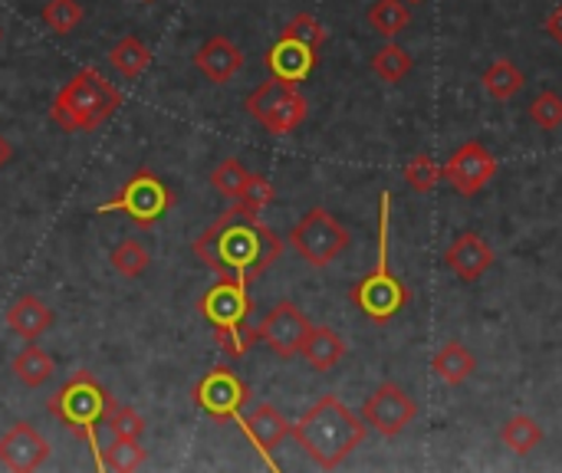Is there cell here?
<instances>
[{
    "label": "cell",
    "instance_id": "17",
    "mask_svg": "<svg viewBox=\"0 0 562 473\" xmlns=\"http://www.w3.org/2000/svg\"><path fill=\"white\" fill-rule=\"evenodd\" d=\"M445 263L451 267V273H454L461 283H474V280H481V277L494 267V250H491V244H487L481 234L464 230V234H458L454 244L448 247Z\"/></svg>",
    "mask_w": 562,
    "mask_h": 473
},
{
    "label": "cell",
    "instance_id": "10",
    "mask_svg": "<svg viewBox=\"0 0 562 473\" xmlns=\"http://www.w3.org/2000/svg\"><path fill=\"white\" fill-rule=\"evenodd\" d=\"M349 296L372 323H389L392 316H398L412 303V290L385 263H379V270L362 277Z\"/></svg>",
    "mask_w": 562,
    "mask_h": 473
},
{
    "label": "cell",
    "instance_id": "38",
    "mask_svg": "<svg viewBox=\"0 0 562 473\" xmlns=\"http://www.w3.org/2000/svg\"><path fill=\"white\" fill-rule=\"evenodd\" d=\"M13 161V145L7 142V135H0V168Z\"/></svg>",
    "mask_w": 562,
    "mask_h": 473
},
{
    "label": "cell",
    "instance_id": "14",
    "mask_svg": "<svg viewBox=\"0 0 562 473\" xmlns=\"http://www.w3.org/2000/svg\"><path fill=\"white\" fill-rule=\"evenodd\" d=\"M46 458H49L46 438H43L33 425H26V421H16V425L0 438V464H3L7 471H40V468L46 464Z\"/></svg>",
    "mask_w": 562,
    "mask_h": 473
},
{
    "label": "cell",
    "instance_id": "28",
    "mask_svg": "<svg viewBox=\"0 0 562 473\" xmlns=\"http://www.w3.org/2000/svg\"><path fill=\"white\" fill-rule=\"evenodd\" d=\"M412 56L408 49H402L398 43H385L375 56H372V72L385 82H402L412 72Z\"/></svg>",
    "mask_w": 562,
    "mask_h": 473
},
{
    "label": "cell",
    "instance_id": "15",
    "mask_svg": "<svg viewBox=\"0 0 562 473\" xmlns=\"http://www.w3.org/2000/svg\"><path fill=\"white\" fill-rule=\"evenodd\" d=\"M237 425H240V431L254 441V448L267 458V464L277 468V461H273L270 454L290 438V428H293V425H290L273 405H257V408H250L247 415L237 418Z\"/></svg>",
    "mask_w": 562,
    "mask_h": 473
},
{
    "label": "cell",
    "instance_id": "40",
    "mask_svg": "<svg viewBox=\"0 0 562 473\" xmlns=\"http://www.w3.org/2000/svg\"><path fill=\"white\" fill-rule=\"evenodd\" d=\"M0 40H3V30H0Z\"/></svg>",
    "mask_w": 562,
    "mask_h": 473
},
{
    "label": "cell",
    "instance_id": "26",
    "mask_svg": "<svg viewBox=\"0 0 562 473\" xmlns=\"http://www.w3.org/2000/svg\"><path fill=\"white\" fill-rule=\"evenodd\" d=\"M369 23H372L375 33L392 40L412 23V10L405 7V0H375L369 7Z\"/></svg>",
    "mask_w": 562,
    "mask_h": 473
},
{
    "label": "cell",
    "instance_id": "2",
    "mask_svg": "<svg viewBox=\"0 0 562 473\" xmlns=\"http://www.w3.org/2000/svg\"><path fill=\"white\" fill-rule=\"evenodd\" d=\"M369 425L356 418L336 395H323L293 428L290 435L300 441V448L316 461V468L333 471L339 468L362 441Z\"/></svg>",
    "mask_w": 562,
    "mask_h": 473
},
{
    "label": "cell",
    "instance_id": "34",
    "mask_svg": "<svg viewBox=\"0 0 562 473\" xmlns=\"http://www.w3.org/2000/svg\"><path fill=\"white\" fill-rule=\"evenodd\" d=\"M530 119L540 125V128H560L562 125V99L553 92V89H547V92H540L533 102H530Z\"/></svg>",
    "mask_w": 562,
    "mask_h": 473
},
{
    "label": "cell",
    "instance_id": "29",
    "mask_svg": "<svg viewBox=\"0 0 562 473\" xmlns=\"http://www.w3.org/2000/svg\"><path fill=\"white\" fill-rule=\"evenodd\" d=\"M145 448L138 444V438H115L109 448H105V454H102V471L109 468V471H119V473H128V471H138L142 464H145Z\"/></svg>",
    "mask_w": 562,
    "mask_h": 473
},
{
    "label": "cell",
    "instance_id": "25",
    "mask_svg": "<svg viewBox=\"0 0 562 473\" xmlns=\"http://www.w3.org/2000/svg\"><path fill=\"white\" fill-rule=\"evenodd\" d=\"M481 82H484V89H487L494 99H514V95L527 86L524 72H520L510 59H494V63L487 66V72L481 76Z\"/></svg>",
    "mask_w": 562,
    "mask_h": 473
},
{
    "label": "cell",
    "instance_id": "32",
    "mask_svg": "<svg viewBox=\"0 0 562 473\" xmlns=\"http://www.w3.org/2000/svg\"><path fill=\"white\" fill-rule=\"evenodd\" d=\"M441 178H445V171H441L438 161L428 158V155H415V158L405 165V181H408L418 194H428Z\"/></svg>",
    "mask_w": 562,
    "mask_h": 473
},
{
    "label": "cell",
    "instance_id": "37",
    "mask_svg": "<svg viewBox=\"0 0 562 473\" xmlns=\"http://www.w3.org/2000/svg\"><path fill=\"white\" fill-rule=\"evenodd\" d=\"M547 33H550V36H553V40L562 46V3L553 10V13H550V20H547Z\"/></svg>",
    "mask_w": 562,
    "mask_h": 473
},
{
    "label": "cell",
    "instance_id": "24",
    "mask_svg": "<svg viewBox=\"0 0 562 473\" xmlns=\"http://www.w3.org/2000/svg\"><path fill=\"white\" fill-rule=\"evenodd\" d=\"M501 441L507 444V451L527 458V454H533V451L543 444V428H540L530 415H514V418L504 425Z\"/></svg>",
    "mask_w": 562,
    "mask_h": 473
},
{
    "label": "cell",
    "instance_id": "9",
    "mask_svg": "<svg viewBox=\"0 0 562 473\" xmlns=\"http://www.w3.org/2000/svg\"><path fill=\"white\" fill-rule=\"evenodd\" d=\"M194 405L207 415V418H214V421H234V418H240L244 415V408L250 405V388H247V382L234 372V369H227V365H217V369H211L198 385H194Z\"/></svg>",
    "mask_w": 562,
    "mask_h": 473
},
{
    "label": "cell",
    "instance_id": "19",
    "mask_svg": "<svg viewBox=\"0 0 562 473\" xmlns=\"http://www.w3.org/2000/svg\"><path fill=\"white\" fill-rule=\"evenodd\" d=\"M53 309L40 300V296H33V293H23V296H16L13 303H10V309H7V326H10V333H16L23 342H36L49 326H53Z\"/></svg>",
    "mask_w": 562,
    "mask_h": 473
},
{
    "label": "cell",
    "instance_id": "11",
    "mask_svg": "<svg viewBox=\"0 0 562 473\" xmlns=\"http://www.w3.org/2000/svg\"><path fill=\"white\" fill-rule=\"evenodd\" d=\"M415 415H418L415 398L405 388H398L395 382L379 385L362 408V421L382 438H398L415 421Z\"/></svg>",
    "mask_w": 562,
    "mask_h": 473
},
{
    "label": "cell",
    "instance_id": "3",
    "mask_svg": "<svg viewBox=\"0 0 562 473\" xmlns=\"http://www.w3.org/2000/svg\"><path fill=\"white\" fill-rule=\"evenodd\" d=\"M122 109V92L95 69H79L49 102V119L63 132H95Z\"/></svg>",
    "mask_w": 562,
    "mask_h": 473
},
{
    "label": "cell",
    "instance_id": "31",
    "mask_svg": "<svg viewBox=\"0 0 562 473\" xmlns=\"http://www.w3.org/2000/svg\"><path fill=\"white\" fill-rule=\"evenodd\" d=\"M247 178H250V171H247V165H244V161H237V158H224V161L214 168L211 184H214L224 198L237 201V198H240V191H244V184H247Z\"/></svg>",
    "mask_w": 562,
    "mask_h": 473
},
{
    "label": "cell",
    "instance_id": "35",
    "mask_svg": "<svg viewBox=\"0 0 562 473\" xmlns=\"http://www.w3.org/2000/svg\"><path fill=\"white\" fill-rule=\"evenodd\" d=\"M105 425L112 428V435H115V438H142V435H145V421H142V415H138V412H132V408H125V405H112V412H109Z\"/></svg>",
    "mask_w": 562,
    "mask_h": 473
},
{
    "label": "cell",
    "instance_id": "33",
    "mask_svg": "<svg viewBox=\"0 0 562 473\" xmlns=\"http://www.w3.org/2000/svg\"><path fill=\"white\" fill-rule=\"evenodd\" d=\"M283 36H293V40H300V43H306V46H313V49H323V43H326V26H323L313 13H296V16L283 26Z\"/></svg>",
    "mask_w": 562,
    "mask_h": 473
},
{
    "label": "cell",
    "instance_id": "27",
    "mask_svg": "<svg viewBox=\"0 0 562 473\" xmlns=\"http://www.w3.org/2000/svg\"><path fill=\"white\" fill-rule=\"evenodd\" d=\"M109 263L115 267V273L119 277H125V280H138L148 267H151V254L138 244V240H122V244H115L112 247V254H109Z\"/></svg>",
    "mask_w": 562,
    "mask_h": 473
},
{
    "label": "cell",
    "instance_id": "30",
    "mask_svg": "<svg viewBox=\"0 0 562 473\" xmlns=\"http://www.w3.org/2000/svg\"><path fill=\"white\" fill-rule=\"evenodd\" d=\"M40 16H43L46 30L66 36V33H72L82 23V7H79V0H46Z\"/></svg>",
    "mask_w": 562,
    "mask_h": 473
},
{
    "label": "cell",
    "instance_id": "22",
    "mask_svg": "<svg viewBox=\"0 0 562 473\" xmlns=\"http://www.w3.org/2000/svg\"><path fill=\"white\" fill-rule=\"evenodd\" d=\"M53 369H56V362H53L40 346H33V342H26V346L16 352V359H13V375H16V382L26 385V388L46 385L49 375H53Z\"/></svg>",
    "mask_w": 562,
    "mask_h": 473
},
{
    "label": "cell",
    "instance_id": "8",
    "mask_svg": "<svg viewBox=\"0 0 562 473\" xmlns=\"http://www.w3.org/2000/svg\"><path fill=\"white\" fill-rule=\"evenodd\" d=\"M290 244L310 267H329L349 247V230L326 207H313L290 230Z\"/></svg>",
    "mask_w": 562,
    "mask_h": 473
},
{
    "label": "cell",
    "instance_id": "23",
    "mask_svg": "<svg viewBox=\"0 0 562 473\" xmlns=\"http://www.w3.org/2000/svg\"><path fill=\"white\" fill-rule=\"evenodd\" d=\"M109 63H112L125 79H138V76L151 66V49H148L135 33H128V36H122V40L109 49Z\"/></svg>",
    "mask_w": 562,
    "mask_h": 473
},
{
    "label": "cell",
    "instance_id": "20",
    "mask_svg": "<svg viewBox=\"0 0 562 473\" xmlns=\"http://www.w3.org/2000/svg\"><path fill=\"white\" fill-rule=\"evenodd\" d=\"M300 356L310 362V369L329 372V369H336L346 359V339L336 329H329V326H313L306 342H303V349H300Z\"/></svg>",
    "mask_w": 562,
    "mask_h": 473
},
{
    "label": "cell",
    "instance_id": "13",
    "mask_svg": "<svg viewBox=\"0 0 562 473\" xmlns=\"http://www.w3.org/2000/svg\"><path fill=\"white\" fill-rule=\"evenodd\" d=\"M448 184L464 194V198H474L494 174H497V158L481 145V142H464L451 158L448 165L441 168Z\"/></svg>",
    "mask_w": 562,
    "mask_h": 473
},
{
    "label": "cell",
    "instance_id": "12",
    "mask_svg": "<svg viewBox=\"0 0 562 473\" xmlns=\"http://www.w3.org/2000/svg\"><path fill=\"white\" fill-rule=\"evenodd\" d=\"M310 329H313V323H310L306 313H303L296 303H290V300L277 303V306L263 316V323L257 326L260 339H263V342L270 346V352L280 356V359L300 356V349H303Z\"/></svg>",
    "mask_w": 562,
    "mask_h": 473
},
{
    "label": "cell",
    "instance_id": "4",
    "mask_svg": "<svg viewBox=\"0 0 562 473\" xmlns=\"http://www.w3.org/2000/svg\"><path fill=\"white\" fill-rule=\"evenodd\" d=\"M247 286L250 283H244V280L221 277L201 296V316L214 329L217 346L224 349L227 359H244L254 349V342L260 339V333L250 326L254 300H250Z\"/></svg>",
    "mask_w": 562,
    "mask_h": 473
},
{
    "label": "cell",
    "instance_id": "5",
    "mask_svg": "<svg viewBox=\"0 0 562 473\" xmlns=\"http://www.w3.org/2000/svg\"><path fill=\"white\" fill-rule=\"evenodd\" d=\"M112 405H115V398L95 382L92 372H76L46 405V412L59 425H66L76 438H82L89 444V451L95 454V468L99 471H102V451H99L95 431L105 425Z\"/></svg>",
    "mask_w": 562,
    "mask_h": 473
},
{
    "label": "cell",
    "instance_id": "16",
    "mask_svg": "<svg viewBox=\"0 0 562 473\" xmlns=\"http://www.w3.org/2000/svg\"><path fill=\"white\" fill-rule=\"evenodd\" d=\"M319 63V49L293 40V36H283L267 49V69L273 79H283V82H303L310 79V72L316 69Z\"/></svg>",
    "mask_w": 562,
    "mask_h": 473
},
{
    "label": "cell",
    "instance_id": "6",
    "mask_svg": "<svg viewBox=\"0 0 562 473\" xmlns=\"http://www.w3.org/2000/svg\"><path fill=\"white\" fill-rule=\"evenodd\" d=\"M171 207H175V191H171L155 171L138 168V171L119 188V194H115L112 201H105V204L95 207V214H102V217H105V214H125L132 224L151 227V224H158Z\"/></svg>",
    "mask_w": 562,
    "mask_h": 473
},
{
    "label": "cell",
    "instance_id": "21",
    "mask_svg": "<svg viewBox=\"0 0 562 473\" xmlns=\"http://www.w3.org/2000/svg\"><path fill=\"white\" fill-rule=\"evenodd\" d=\"M431 365H435L438 379L448 382V385H464V382L474 375V369H477L474 356H471L461 342H445V346L435 352Z\"/></svg>",
    "mask_w": 562,
    "mask_h": 473
},
{
    "label": "cell",
    "instance_id": "39",
    "mask_svg": "<svg viewBox=\"0 0 562 473\" xmlns=\"http://www.w3.org/2000/svg\"><path fill=\"white\" fill-rule=\"evenodd\" d=\"M408 3H422V0H408Z\"/></svg>",
    "mask_w": 562,
    "mask_h": 473
},
{
    "label": "cell",
    "instance_id": "18",
    "mask_svg": "<svg viewBox=\"0 0 562 473\" xmlns=\"http://www.w3.org/2000/svg\"><path fill=\"white\" fill-rule=\"evenodd\" d=\"M194 66H198V72H201L204 79L224 86V82H231V79L240 72L244 53H240V46H234L227 36H211V40H204V43L198 46Z\"/></svg>",
    "mask_w": 562,
    "mask_h": 473
},
{
    "label": "cell",
    "instance_id": "7",
    "mask_svg": "<svg viewBox=\"0 0 562 473\" xmlns=\"http://www.w3.org/2000/svg\"><path fill=\"white\" fill-rule=\"evenodd\" d=\"M244 109H247L250 119H257L267 132H273V135H290L293 128L303 125V119H306V112H310V102H306V95L296 89V82H283V79H273V76H270L267 82H260V86L247 95Z\"/></svg>",
    "mask_w": 562,
    "mask_h": 473
},
{
    "label": "cell",
    "instance_id": "36",
    "mask_svg": "<svg viewBox=\"0 0 562 473\" xmlns=\"http://www.w3.org/2000/svg\"><path fill=\"white\" fill-rule=\"evenodd\" d=\"M270 201H273V184L263 174H250L247 184H244V191H240V198H237V204H244L254 214H260Z\"/></svg>",
    "mask_w": 562,
    "mask_h": 473
},
{
    "label": "cell",
    "instance_id": "1",
    "mask_svg": "<svg viewBox=\"0 0 562 473\" xmlns=\"http://www.w3.org/2000/svg\"><path fill=\"white\" fill-rule=\"evenodd\" d=\"M194 254L204 267L217 270L221 277L254 283L280 260L283 240L254 211L234 201V207L224 211L194 240Z\"/></svg>",
    "mask_w": 562,
    "mask_h": 473
}]
</instances>
